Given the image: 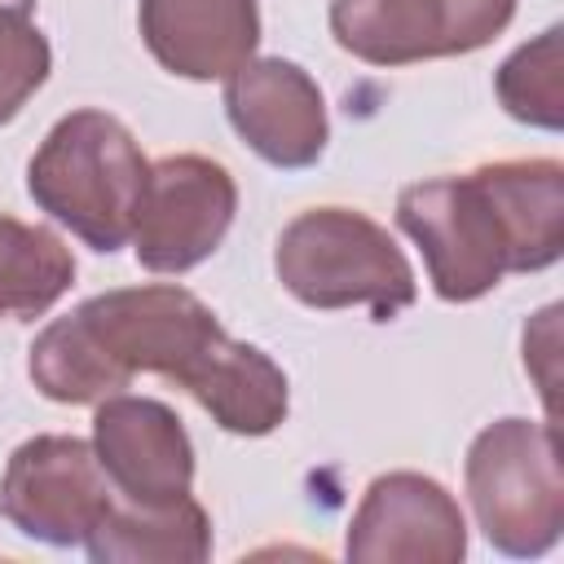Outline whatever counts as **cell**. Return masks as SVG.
I'll use <instances>...</instances> for the list:
<instances>
[{
  "label": "cell",
  "instance_id": "cell-8",
  "mask_svg": "<svg viewBox=\"0 0 564 564\" xmlns=\"http://www.w3.org/2000/svg\"><path fill=\"white\" fill-rule=\"evenodd\" d=\"M238 185L207 154H167L150 163L145 194L132 220L137 264L150 273H185L203 264L229 234Z\"/></svg>",
  "mask_w": 564,
  "mask_h": 564
},
{
  "label": "cell",
  "instance_id": "cell-11",
  "mask_svg": "<svg viewBox=\"0 0 564 564\" xmlns=\"http://www.w3.org/2000/svg\"><path fill=\"white\" fill-rule=\"evenodd\" d=\"M234 132L273 167H308L326 150V101L317 79L286 57H251L225 79Z\"/></svg>",
  "mask_w": 564,
  "mask_h": 564
},
{
  "label": "cell",
  "instance_id": "cell-2",
  "mask_svg": "<svg viewBox=\"0 0 564 564\" xmlns=\"http://www.w3.org/2000/svg\"><path fill=\"white\" fill-rule=\"evenodd\" d=\"M278 282L308 308H370L375 322L414 304L419 282L392 234L352 207L300 212L273 251Z\"/></svg>",
  "mask_w": 564,
  "mask_h": 564
},
{
  "label": "cell",
  "instance_id": "cell-3",
  "mask_svg": "<svg viewBox=\"0 0 564 564\" xmlns=\"http://www.w3.org/2000/svg\"><path fill=\"white\" fill-rule=\"evenodd\" d=\"M480 533L502 555H542L564 529V471L555 423L498 419L476 432L463 463Z\"/></svg>",
  "mask_w": 564,
  "mask_h": 564
},
{
  "label": "cell",
  "instance_id": "cell-7",
  "mask_svg": "<svg viewBox=\"0 0 564 564\" xmlns=\"http://www.w3.org/2000/svg\"><path fill=\"white\" fill-rule=\"evenodd\" d=\"M115 489L88 441L44 432L22 441L0 476V516L35 542L75 546L110 511Z\"/></svg>",
  "mask_w": 564,
  "mask_h": 564
},
{
  "label": "cell",
  "instance_id": "cell-16",
  "mask_svg": "<svg viewBox=\"0 0 564 564\" xmlns=\"http://www.w3.org/2000/svg\"><path fill=\"white\" fill-rule=\"evenodd\" d=\"M75 282L70 247L18 216H0V322H31L48 313Z\"/></svg>",
  "mask_w": 564,
  "mask_h": 564
},
{
  "label": "cell",
  "instance_id": "cell-9",
  "mask_svg": "<svg viewBox=\"0 0 564 564\" xmlns=\"http://www.w3.org/2000/svg\"><path fill=\"white\" fill-rule=\"evenodd\" d=\"M344 551L357 564H458L467 555V520L441 480L388 471L366 485Z\"/></svg>",
  "mask_w": 564,
  "mask_h": 564
},
{
  "label": "cell",
  "instance_id": "cell-13",
  "mask_svg": "<svg viewBox=\"0 0 564 564\" xmlns=\"http://www.w3.org/2000/svg\"><path fill=\"white\" fill-rule=\"evenodd\" d=\"M176 383L212 414L216 427L234 436H269L291 405L282 366L256 344H242L225 330L189 361Z\"/></svg>",
  "mask_w": 564,
  "mask_h": 564
},
{
  "label": "cell",
  "instance_id": "cell-18",
  "mask_svg": "<svg viewBox=\"0 0 564 564\" xmlns=\"http://www.w3.org/2000/svg\"><path fill=\"white\" fill-rule=\"evenodd\" d=\"M48 66L53 48L31 13L0 9V128L18 119V110L35 97V88L48 79Z\"/></svg>",
  "mask_w": 564,
  "mask_h": 564
},
{
  "label": "cell",
  "instance_id": "cell-10",
  "mask_svg": "<svg viewBox=\"0 0 564 564\" xmlns=\"http://www.w3.org/2000/svg\"><path fill=\"white\" fill-rule=\"evenodd\" d=\"M93 454L123 502H172L194 485V445L172 405L115 392L97 401Z\"/></svg>",
  "mask_w": 564,
  "mask_h": 564
},
{
  "label": "cell",
  "instance_id": "cell-19",
  "mask_svg": "<svg viewBox=\"0 0 564 564\" xmlns=\"http://www.w3.org/2000/svg\"><path fill=\"white\" fill-rule=\"evenodd\" d=\"M0 9H9V13H35V0H0Z\"/></svg>",
  "mask_w": 564,
  "mask_h": 564
},
{
  "label": "cell",
  "instance_id": "cell-5",
  "mask_svg": "<svg viewBox=\"0 0 564 564\" xmlns=\"http://www.w3.org/2000/svg\"><path fill=\"white\" fill-rule=\"evenodd\" d=\"M70 317L115 392H123L141 370L176 383L189 361L225 330L194 291L167 282L101 291Z\"/></svg>",
  "mask_w": 564,
  "mask_h": 564
},
{
  "label": "cell",
  "instance_id": "cell-1",
  "mask_svg": "<svg viewBox=\"0 0 564 564\" xmlns=\"http://www.w3.org/2000/svg\"><path fill=\"white\" fill-rule=\"evenodd\" d=\"M145 176L150 163L137 137L106 110L62 115L26 163L35 207L106 256L132 238Z\"/></svg>",
  "mask_w": 564,
  "mask_h": 564
},
{
  "label": "cell",
  "instance_id": "cell-15",
  "mask_svg": "<svg viewBox=\"0 0 564 564\" xmlns=\"http://www.w3.org/2000/svg\"><path fill=\"white\" fill-rule=\"evenodd\" d=\"M489 181L511 242L516 273H538L564 251V163L560 159H498L480 163Z\"/></svg>",
  "mask_w": 564,
  "mask_h": 564
},
{
  "label": "cell",
  "instance_id": "cell-17",
  "mask_svg": "<svg viewBox=\"0 0 564 564\" xmlns=\"http://www.w3.org/2000/svg\"><path fill=\"white\" fill-rule=\"evenodd\" d=\"M560 26H546L538 40L520 44L494 75L498 101L511 119L555 132L564 123V88H560Z\"/></svg>",
  "mask_w": 564,
  "mask_h": 564
},
{
  "label": "cell",
  "instance_id": "cell-14",
  "mask_svg": "<svg viewBox=\"0 0 564 564\" xmlns=\"http://www.w3.org/2000/svg\"><path fill=\"white\" fill-rule=\"evenodd\" d=\"M84 546L97 564H203L212 555V520L189 494L154 507L110 502Z\"/></svg>",
  "mask_w": 564,
  "mask_h": 564
},
{
  "label": "cell",
  "instance_id": "cell-4",
  "mask_svg": "<svg viewBox=\"0 0 564 564\" xmlns=\"http://www.w3.org/2000/svg\"><path fill=\"white\" fill-rule=\"evenodd\" d=\"M397 225L419 242L432 291L445 304H471L516 273V242L480 167L405 185L397 194Z\"/></svg>",
  "mask_w": 564,
  "mask_h": 564
},
{
  "label": "cell",
  "instance_id": "cell-6",
  "mask_svg": "<svg viewBox=\"0 0 564 564\" xmlns=\"http://www.w3.org/2000/svg\"><path fill=\"white\" fill-rule=\"evenodd\" d=\"M516 0H330V35L366 66L463 57L494 44Z\"/></svg>",
  "mask_w": 564,
  "mask_h": 564
},
{
  "label": "cell",
  "instance_id": "cell-12",
  "mask_svg": "<svg viewBox=\"0 0 564 564\" xmlns=\"http://www.w3.org/2000/svg\"><path fill=\"white\" fill-rule=\"evenodd\" d=\"M141 40L150 57L181 79H229L260 44L256 0H141Z\"/></svg>",
  "mask_w": 564,
  "mask_h": 564
}]
</instances>
